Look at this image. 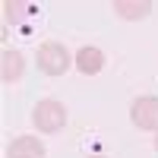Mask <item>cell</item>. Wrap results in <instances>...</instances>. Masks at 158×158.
Segmentation results:
<instances>
[{
    "mask_svg": "<svg viewBox=\"0 0 158 158\" xmlns=\"http://www.w3.org/2000/svg\"><path fill=\"white\" fill-rule=\"evenodd\" d=\"M22 54L19 51H3V67H0V79L10 85V82H16V79L22 76Z\"/></svg>",
    "mask_w": 158,
    "mask_h": 158,
    "instance_id": "6",
    "label": "cell"
},
{
    "mask_svg": "<svg viewBox=\"0 0 158 158\" xmlns=\"http://www.w3.org/2000/svg\"><path fill=\"white\" fill-rule=\"evenodd\" d=\"M32 120H35V127L41 130V133H57V130H63V123H67V108H63L60 101H54V98H44V101L35 104Z\"/></svg>",
    "mask_w": 158,
    "mask_h": 158,
    "instance_id": "2",
    "label": "cell"
},
{
    "mask_svg": "<svg viewBox=\"0 0 158 158\" xmlns=\"http://www.w3.org/2000/svg\"><path fill=\"white\" fill-rule=\"evenodd\" d=\"M76 70L85 73V76H95L104 70V51L101 48H82L76 54Z\"/></svg>",
    "mask_w": 158,
    "mask_h": 158,
    "instance_id": "5",
    "label": "cell"
},
{
    "mask_svg": "<svg viewBox=\"0 0 158 158\" xmlns=\"http://www.w3.org/2000/svg\"><path fill=\"white\" fill-rule=\"evenodd\" d=\"M114 10L123 19H142V16H149L152 3L149 0H114Z\"/></svg>",
    "mask_w": 158,
    "mask_h": 158,
    "instance_id": "7",
    "label": "cell"
},
{
    "mask_svg": "<svg viewBox=\"0 0 158 158\" xmlns=\"http://www.w3.org/2000/svg\"><path fill=\"white\" fill-rule=\"evenodd\" d=\"M130 117L139 130H158V98L146 95V98H136L133 108H130Z\"/></svg>",
    "mask_w": 158,
    "mask_h": 158,
    "instance_id": "3",
    "label": "cell"
},
{
    "mask_svg": "<svg viewBox=\"0 0 158 158\" xmlns=\"http://www.w3.org/2000/svg\"><path fill=\"white\" fill-rule=\"evenodd\" d=\"M89 158H101V155H89Z\"/></svg>",
    "mask_w": 158,
    "mask_h": 158,
    "instance_id": "9",
    "label": "cell"
},
{
    "mask_svg": "<svg viewBox=\"0 0 158 158\" xmlns=\"http://www.w3.org/2000/svg\"><path fill=\"white\" fill-rule=\"evenodd\" d=\"M155 149H158V136H155Z\"/></svg>",
    "mask_w": 158,
    "mask_h": 158,
    "instance_id": "10",
    "label": "cell"
},
{
    "mask_svg": "<svg viewBox=\"0 0 158 158\" xmlns=\"http://www.w3.org/2000/svg\"><path fill=\"white\" fill-rule=\"evenodd\" d=\"M6 158H44V146L38 136H19L10 142Z\"/></svg>",
    "mask_w": 158,
    "mask_h": 158,
    "instance_id": "4",
    "label": "cell"
},
{
    "mask_svg": "<svg viewBox=\"0 0 158 158\" xmlns=\"http://www.w3.org/2000/svg\"><path fill=\"white\" fill-rule=\"evenodd\" d=\"M3 10H6V16H10V19L32 16V13H35V6H29V3H13V0H10V3H3Z\"/></svg>",
    "mask_w": 158,
    "mask_h": 158,
    "instance_id": "8",
    "label": "cell"
},
{
    "mask_svg": "<svg viewBox=\"0 0 158 158\" xmlns=\"http://www.w3.org/2000/svg\"><path fill=\"white\" fill-rule=\"evenodd\" d=\"M73 63L76 60L70 57V51L60 41H44L41 48H38V67H41L48 76H63Z\"/></svg>",
    "mask_w": 158,
    "mask_h": 158,
    "instance_id": "1",
    "label": "cell"
}]
</instances>
